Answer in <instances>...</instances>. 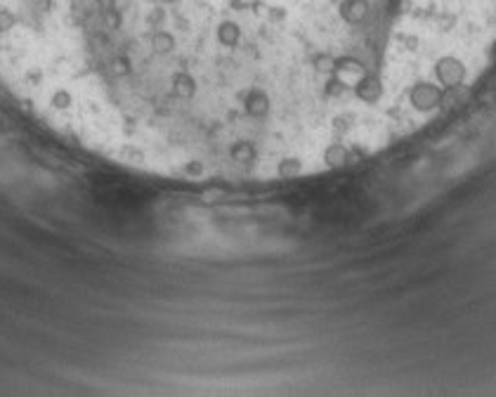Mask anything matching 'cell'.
<instances>
[{
    "instance_id": "6da1fadb",
    "label": "cell",
    "mask_w": 496,
    "mask_h": 397,
    "mask_svg": "<svg viewBox=\"0 0 496 397\" xmlns=\"http://www.w3.org/2000/svg\"><path fill=\"white\" fill-rule=\"evenodd\" d=\"M435 76L437 81L444 85V88H454V85H463L466 81V67L459 57H442L440 62L435 64Z\"/></svg>"
},
{
    "instance_id": "7a4b0ae2",
    "label": "cell",
    "mask_w": 496,
    "mask_h": 397,
    "mask_svg": "<svg viewBox=\"0 0 496 397\" xmlns=\"http://www.w3.org/2000/svg\"><path fill=\"white\" fill-rule=\"evenodd\" d=\"M409 102L418 111H432L442 102V88L435 83H416L409 92Z\"/></svg>"
},
{
    "instance_id": "3957f363",
    "label": "cell",
    "mask_w": 496,
    "mask_h": 397,
    "mask_svg": "<svg viewBox=\"0 0 496 397\" xmlns=\"http://www.w3.org/2000/svg\"><path fill=\"white\" fill-rule=\"evenodd\" d=\"M354 97L364 104H378L383 99V83H380L378 76L364 74L354 85Z\"/></svg>"
},
{
    "instance_id": "277c9868",
    "label": "cell",
    "mask_w": 496,
    "mask_h": 397,
    "mask_svg": "<svg viewBox=\"0 0 496 397\" xmlns=\"http://www.w3.org/2000/svg\"><path fill=\"white\" fill-rule=\"evenodd\" d=\"M368 15V3L366 0H340L338 5V17L347 27H357Z\"/></svg>"
},
{
    "instance_id": "5b68a950",
    "label": "cell",
    "mask_w": 496,
    "mask_h": 397,
    "mask_svg": "<svg viewBox=\"0 0 496 397\" xmlns=\"http://www.w3.org/2000/svg\"><path fill=\"white\" fill-rule=\"evenodd\" d=\"M350 159H352V154H350V147L345 142H333V144H329L326 151H324V166L333 168V170L345 168Z\"/></svg>"
},
{
    "instance_id": "8992f818",
    "label": "cell",
    "mask_w": 496,
    "mask_h": 397,
    "mask_svg": "<svg viewBox=\"0 0 496 397\" xmlns=\"http://www.w3.org/2000/svg\"><path fill=\"white\" fill-rule=\"evenodd\" d=\"M468 99V92L463 90L461 85H454V88H444L442 90V102L440 106H447V109H456V106H461L463 102Z\"/></svg>"
},
{
    "instance_id": "52a82bcc",
    "label": "cell",
    "mask_w": 496,
    "mask_h": 397,
    "mask_svg": "<svg viewBox=\"0 0 496 397\" xmlns=\"http://www.w3.org/2000/svg\"><path fill=\"white\" fill-rule=\"evenodd\" d=\"M494 55H496V46H494Z\"/></svg>"
}]
</instances>
